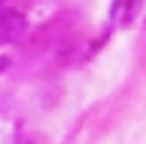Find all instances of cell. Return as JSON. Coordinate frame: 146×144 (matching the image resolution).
Segmentation results:
<instances>
[{"mask_svg":"<svg viewBox=\"0 0 146 144\" xmlns=\"http://www.w3.org/2000/svg\"><path fill=\"white\" fill-rule=\"evenodd\" d=\"M27 33V18L18 9H0V45H12Z\"/></svg>","mask_w":146,"mask_h":144,"instance_id":"cell-1","label":"cell"},{"mask_svg":"<svg viewBox=\"0 0 146 144\" xmlns=\"http://www.w3.org/2000/svg\"><path fill=\"white\" fill-rule=\"evenodd\" d=\"M9 69V57H0V72H6Z\"/></svg>","mask_w":146,"mask_h":144,"instance_id":"cell-2","label":"cell"}]
</instances>
